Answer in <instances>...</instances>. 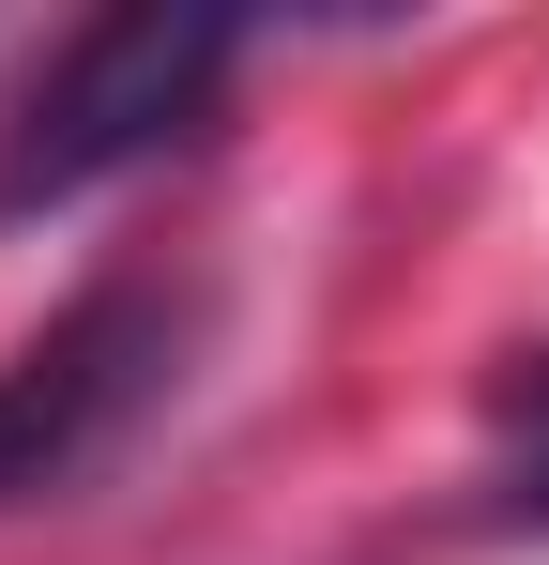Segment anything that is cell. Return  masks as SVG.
<instances>
[{"label": "cell", "instance_id": "6da1fadb", "mask_svg": "<svg viewBox=\"0 0 549 565\" xmlns=\"http://www.w3.org/2000/svg\"><path fill=\"white\" fill-rule=\"evenodd\" d=\"M229 62H245V15H214V0H138V15H92L77 46L15 93V122H0V214H62V199L122 184V169H153L169 138H198V122H214Z\"/></svg>", "mask_w": 549, "mask_h": 565}, {"label": "cell", "instance_id": "7a4b0ae2", "mask_svg": "<svg viewBox=\"0 0 549 565\" xmlns=\"http://www.w3.org/2000/svg\"><path fill=\"white\" fill-rule=\"evenodd\" d=\"M169 382H183V306L169 290H92L77 321H46V337L0 367V504L77 489Z\"/></svg>", "mask_w": 549, "mask_h": 565}, {"label": "cell", "instance_id": "3957f363", "mask_svg": "<svg viewBox=\"0 0 549 565\" xmlns=\"http://www.w3.org/2000/svg\"><path fill=\"white\" fill-rule=\"evenodd\" d=\"M488 428H504V520H549V352H535V367H504Z\"/></svg>", "mask_w": 549, "mask_h": 565}]
</instances>
